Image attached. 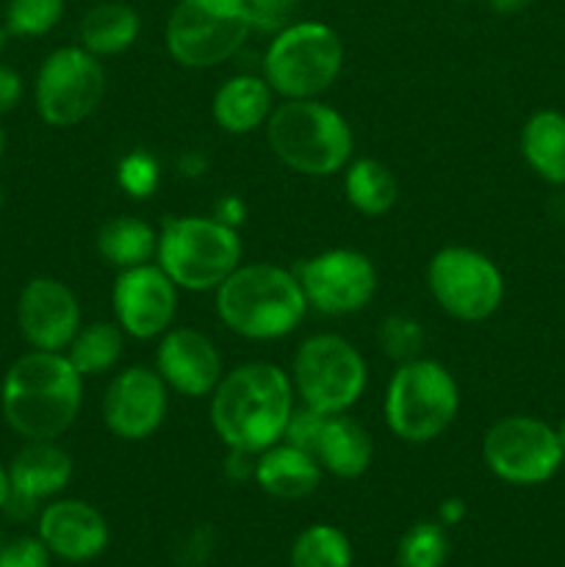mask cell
<instances>
[{
	"instance_id": "obj_1",
	"label": "cell",
	"mask_w": 565,
	"mask_h": 567,
	"mask_svg": "<svg viewBox=\"0 0 565 567\" xmlns=\"http://www.w3.org/2000/svg\"><path fill=\"white\" fill-rule=\"evenodd\" d=\"M291 374L266 360L236 365L210 393V424L227 449L260 454L282 441L294 415Z\"/></svg>"
},
{
	"instance_id": "obj_2",
	"label": "cell",
	"mask_w": 565,
	"mask_h": 567,
	"mask_svg": "<svg viewBox=\"0 0 565 567\" xmlns=\"http://www.w3.org/2000/svg\"><path fill=\"white\" fill-rule=\"evenodd\" d=\"M83 377L64 352L20 354L0 382V413L22 441H55L75 424Z\"/></svg>"
},
{
	"instance_id": "obj_3",
	"label": "cell",
	"mask_w": 565,
	"mask_h": 567,
	"mask_svg": "<svg viewBox=\"0 0 565 567\" xmlns=\"http://www.w3.org/2000/svg\"><path fill=\"white\" fill-rule=\"evenodd\" d=\"M222 324L249 341H277L302 324L308 299L294 269L277 264H242L216 288Z\"/></svg>"
},
{
	"instance_id": "obj_4",
	"label": "cell",
	"mask_w": 565,
	"mask_h": 567,
	"mask_svg": "<svg viewBox=\"0 0 565 567\" xmlns=\"http://www.w3.org/2000/svg\"><path fill=\"white\" fill-rule=\"evenodd\" d=\"M266 142L280 164L308 177H330L352 161L355 136L341 111L310 100H282L266 120Z\"/></svg>"
},
{
	"instance_id": "obj_5",
	"label": "cell",
	"mask_w": 565,
	"mask_h": 567,
	"mask_svg": "<svg viewBox=\"0 0 565 567\" xmlns=\"http://www.w3.org/2000/svg\"><path fill=\"white\" fill-rule=\"evenodd\" d=\"M238 230L214 216H170L158 230L161 269L183 291H216L242 266Z\"/></svg>"
},
{
	"instance_id": "obj_6",
	"label": "cell",
	"mask_w": 565,
	"mask_h": 567,
	"mask_svg": "<svg viewBox=\"0 0 565 567\" xmlns=\"http://www.w3.org/2000/svg\"><path fill=\"white\" fill-rule=\"evenodd\" d=\"M460 385L452 371L430 358L402 363L388 380L382 415L399 441L430 443L454 424Z\"/></svg>"
},
{
	"instance_id": "obj_7",
	"label": "cell",
	"mask_w": 565,
	"mask_h": 567,
	"mask_svg": "<svg viewBox=\"0 0 565 567\" xmlns=\"http://www.w3.org/2000/svg\"><path fill=\"white\" fill-rule=\"evenodd\" d=\"M343 70V42L327 22L297 20L275 33L264 55V78L282 100L325 94Z\"/></svg>"
},
{
	"instance_id": "obj_8",
	"label": "cell",
	"mask_w": 565,
	"mask_h": 567,
	"mask_svg": "<svg viewBox=\"0 0 565 567\" xmlns=\"http://www.w3.org/2000/svg\"><path fill=\"white\" fill-rule=\"evenodd\" d=\"M255 31L244 0H177L164 28L172 59L188 70H210L244 48Z\"/></svg>"
},
{
	"instance_id": "obj_9",
	"label": "cell",
	"mask_w": 565,
	"mask_h": 567,
	"mask_svg": "<svg viewBox=\"0 0 565 567\" xmlns=\"http://www.w3.org/2000/svg\"><path fill=\"white\" fill-rule=\"evenodd\" d=\"M369 371L352 341L319 332L299 343L291 363V385L302 408L316 413H347L363 396Z\"/></svg>"
},
{
	"instance_id": "obj_10",
	"label": "cell",
	"mask_w": 565,
	"mask_h": 567,
	"mask_svg": "<svg viewBox=\"0 0 565 567\" xmlns=\"http://www.w3.org/2000/svg\"><path fill=\"white\" fill-rule=\"evenodd\" d=\"M482 460L496 480L515 487L546 485L563 468L557 430L535 415H504L482 437Z\"/></svg>"
},
{
	"instance_id": "obj_11",
	"label": "cell",
	"mask_w": 565,
	"mask_h": 567,
	"mask_svg": "<svg viewBox=\"0 0 565 567\" xmlns=\"http://www.w3.org/2000/svg\"><path fill=\"white\" fill-rule=\"evenodd\" d=\"M105 97V66L81 44L53 50L33 78L37 114L50 127H75Z\"/></svg>"
},
{
	"instance_id": "obj_12",
	"label": "cell",
	"mask_w": 565,
	"mask_h": 567,
	"mask_svg": "<svg viewBox=\"0 0 565 567\" xmlns=\"http://www.w3.org/2000/svg\"><path fill=\"white\" fill-rule=\"evenodd\" d=\"M432 299L460 321H485L502 308L504 275L485 252L471 247H443L427 264Z\"/></svg>"
},
{
	"instance_id": "obj_13",
	"label": "cell",
	"mask_w": 565,
	"mask_h": 567,
	"mask_svg": "<svg viewBox=\"0 0 565 567\" xmlns=\"http://www.w3.org/2000/svg\"><path fill=\"white\" fill-rule=\"evenodd\" d=\"M308 308L327 316H349L363 310L377 293V266L360 249H325L294 266Z\"/></svg>"
},
{
	"instance_id": "obj_14",
	"label": "cell",
	"mask_w": 565,
	"mask_h": 567,
	"mask_svg": "<svg viewBox=\"0 0 565 567\" xmlns=\"http://www.w3.org/2000/svg\"><path fill=\"white\" fill-rule=\"evenodd\" d=\"M282 441L305 449L321 465V471L338 480H358L374 460L371 435L347 413H316L308 408L294 410Z\"/></svg>"
},
{
	"instance_id": "obj_15",
	"label": "cell",
	"mask_w": 565,
	"mask_h": 567,
	"mask_svg": "<svg viewBox=\"0 0 565 567\" xmlns=\"http://www.w3.org/2000/svg\"><path fill=\"white\" fill-rule=\"evenodd\" d=\"M177 291L158 264L122 269L114 280L111 302H114L116 324L136 341L164 336L177 313Z\"/></svg>"
},
{
	"instance_id": "obj_16",
	"label": "cell",
	"mask_w": 565,
	"mask_h": 567,
	"mask_svg": "<svg viewBox=\"0 0 565 567\" xmlns=\"http://www.w3.org/2000/svg\"><path fill=\"white\" fill-rule=\"evenodd\" d=\"M170 410V388L147 365H131L109 382L103 396V421L122 441H144L155 435Z\"/></svg>"
},
{
	"instance_id": "obj_17",
	"label": "cell",
	"mask_w": 565,
	"mask_h": 567,
	"mask_svg": "<svg viewBox=\"0 0 565 567\" xmlns=\"http://www.w3.org/2000/svg\"><path fill=\"white\" fill-rule=\"evenodd\" d=\"M17 327L31 349L64 352L81 330V302L66 282L33 277L17 299Z\"/></svg>"
},
{
	"instance_id": "obj_18",
	"label": "cell",
	"mask_w": 565,
	"mask_h": 567,
	"mask_svg": "<svg viewBox=\"0 0 565 567\" xmlns=\"http://www.w3.org/2000/svg\"><path fill=\"white\" fill-rule=\"evenodd\" d=\"M72 457L55 441H25V446L6 465L9 502L3 513L25 518L42 502H53L72 480Z\"/></svg>"
},
{
	"instance_id": "obj_19",
	"label": "cell",
	"mask_w": 565,
	"mask_h": 567,
	"mask_svg": "<svg viewBox=\"0 0 565 567\" xmlns=\"http://www.w3.org/2000/svg\"><path fill=\"white\" fill-rule=\"evenodd\" d=\"M155 371L166 388L181 396H210L219 380L222 354L216 343L205 332L192 330V327H177L161 336L158 352H155Z\"/></svg>"
},
{
	"instance_id": "obj_20",
	"label": "cell",
	"mask_w": 565,
	"mask_h": 567,
	"mask_svg": "<svg viewBox=\"0 0 565 567\" xmlns=\"http://www.w3.org/2000/svg\"><path fill=\"white\" fill-rule=\"evenodd\" d=\"M109 520L81 498H53L37 520V537L64 563H89L109 546Z\"/></svg>"
},
{
	"instance_id": "obj_21",
	"label": "cell",
	"mask_w": 565,
	"mask_h": 567,
	"mask_svg": "<svg viewBox=\"0 0 565 567\" xmlns=\"http://www.w3.org/2000/svg\"><path fill=\"white\" fill-rule=\"evenodd\" d=\"M321 465L305 449L291 446L288 441L275 443L258 454L255 482L260 491L280 502H299L321 485Z\"/></svg>"
},
{
	"instance_id": "obj_22",
	"label": "cell",
	"mask_w": 565,
	"mask_h": 567,
	"mask_svg": "<svg viewBox=\"0 0 565 567\" xmlns=\"http://www.w3.org/2000/svg\"><path fill=\"white\" fill-rule=\"evenodd\" d=\"M210 111L222 131L233 133V136H247L266 125L269 114L275 111V92L266 78L233 75L216 89Z\"/></svg>"
},
{
	"instance_id": "obj_23",
	"label": "cell",
	"mask_w": 565,
	"mask_h": 567,
	"mask_svg": "<svg viewBox=\"0 0 565 567\" xmlns=\"http://www.w3.org/2000/svg\"><path fill=\"white\" fill-rule=\"evenodd\" d=\"M521 155L541 181L565 186V114L541 109L521 127Z\"/></svg>"
},
{
	"instance_id": "obj_24",
	"label": "cell",
	"mask_w": 565,
	"mask_h": 567,
	"mask_svg": "<svg viewBox=\"0 0 565 567\" xmlns=\"http://www.w3.org/2000/svg\"><path fill=\"white\" fill-rule=\"evenodd\" d=\"M142 20L133 6L120 0H105L86 11L81 22V48L89 53L105 59V55H120L138 39Z\"/></svg>"
},
{
	"instance_id": "obj_25",
	"label": "cell",
	"mask_w": 565,
	"mask_h": 567,
	"mask_svg": "<svg viewBox=\"0 0 565 567\" xmlns=\"http://www.w3.org/2000/svg\"><path fill=\"white\" fill-rule=\"evenodd\" d=\"M94 247L105 264L116 266L120 271L133 269V266H144L155 258L158 230L136 216H114L97 230Z\"/></svg>"
},
{
	"instance_id": "obj_26",
	"label": "cell",
	"mask_w": 565,
	"mask_h": 567,
	"mask_svg": "<svg viewBox=\"0 0 565 567\" xmlns=\"http://www.w3.org/2000/svg\"><path fill=\"white\" fill-rule=\"evenodd\" d=\"M343 192L358 214L386 216L399 199V183L391 166L382 161L358 158L343 169Z\"/></svg>"
},
{
	"instance_id": "obj_27",
	"label": "cell",
	"mask_w": 565,
	"mask_h": 567,
	"mask_svg": "<svg viewBox=\"0 0 565 567\" xmlns=\"http://www.w3.org/2000/svg\"><path fill=\"white\" fill-rule=\"evenodd\" d=\"M122 347H125V332L116 321H92L86 327L81 324L64 354L75 365L78 374L86 380V377H100L114 369L122 358Z\"/></svg>"
},
{
	"instance_id": "obj_28",
	"label": "cell",
	"mask_w": 565,
	"mask_h": 567,
	"mask_svg": "<svg viewBox=\"0 0 565 567\" xmlns=\"http://www.w3.org/2000/svg\"><path fill=\"white\" fill-rule=\"evenodd\" d=\"M291 567H352V543L338 526L314 524L294 540Z\"/></svg>"
},
{
	"instance_id": "obj_29",
	"label": "cell",
	"mask_w": 565,
	"mask_h": 567,
	"mask_svg": "<svg viewBox=\"0 0 565 567\" xmlns=\"http://www.w3.org/2000/svg\"><path fill=\"white\" fill-rule=\"evenodd\" d=\"M446 557V526L441 520H419L399 540L397 567H443Z\"/></svg>"
},
{
	"instance_id": "obj_30",
	"label": "cell",
	"mask_w": 565,
	"mask_h": 567,
	"mask_svg": "<svg viewBox=\"0 0 565 567\" xmlns=\"http://www.w3.org/2000/svg\"><path fill=\"white\" fill-rule=\"evenodd\" d=\"M64 17V0H9L3 25L11 37L37 39L53 31Z\"/></svg>"
},
{
	"instance_id": "obj_31",
	"label": "cell",
	"mask_w": 565,
	"mask_h": 567,
	"mask_svg": "<svg viewBox=\"0 0 565 567\" xmlns=\"http://www.w3.org/2000/svg\"><path fill=\"white\" fill-rule=\"evenodd\" d=\"M377 338H380L382 354L399 365L421 358L427 343L424 327H421L415 319H410V316H402V313L388 316V319L380 324V336Z\"/></svg>"
},
{
	"instance_id": "obj_32",
	"label": "cell",
	"mask_w": 565,
	"mask_h": 567,
	"mask_svg": "<svg viewBox=\"0 0 565 567\" xmlns=\"http://www.w3.org/2000/svg\"><path fill=\"white\" fill-rule=\"evenodd\" d=\"M116 183L131 199H147L158 192L161 164L147 150H131L116 164Z\"/></svg>"
},
{
	"instance_id": "obj_33",
	"label": "cell",
	"mask_w": 565,
	"mask_h": 567,
	"mask_svg": "<svg viewBox=\"0 0 565 567\" xmlns=\"http://www.w3.org/2000/svg\"><path fill=\"white\" fill-rule=\"evenodd\" d=\"M244 3L253 17L255 31L277 33L288 22H294V14L299 11L302 0H244Z\"/></svg>"
},
{
	"instance_id": "obj_34",
	"label": "cell",
	"mask_w": 565,
	"mask_h": 567,
	"mask_svg": "<svg viewBox=\"0 0 565 567\" xmlns=\"http://www.w3.org/2000/svg\"><path fill=\"white\" fill-rule=\"evenodd\" d=\"M50 557L39 537H14L9 543H0V567H50Z\"/></svg>"
},
{
	"instance_id": "obj_35",
	"label": "cell",
	"mask_w": 565,
	"mask_h": 567,
	"mask_svg": "<svg viewBox=\"0 0 565 567\" xmlns=\"http://www.w3.org/2000/svg\"><path fill=\"white\" fill-rule=\"evenodd\" d=\"M22 92H25V86H22L20 72L0 61V116L20 105Z\"/></svg>"
},
{
	"instance_id": "obj_36",
	"label": "cell",
	"mask_w": 565,
	"mask_h": 567,
	"mask_svg": "<svg viewBox=\"0 0 565 567\" xmlns=\"http://www.w3.org/2000/svg\"><path fill=\"white\" fill-rule=\"evenodd\" d=\"M210 216H214V219H219L222 225L238 230V227L244 225V219H247V205H244V199H238L236 194H225V197L216 199L214 214Z\"/></svg>"
},
{
	"instance_id": "obj_37",
	"label": "cell",
	"mask_w": 565,
	"mask_h": 567,
	"mask_svg": "<svg viewBox=\"0 0 565 567\" xmlns=\"http://www.w3.org/2000/svg\"><path fill=\"white\" fill-rule=\"evenodd\" d=\"M255 463H258V454L238 452V449H227L225 471L230 480H236V482L255 480Z\"/></svg>"
},
{
	"instance_id": "obj_38",
	"label": "cell",
	"mask_w": 565,
	"mask_h": 567,
	"mask_svg": "<svg viewBox=\"0 0 565 567\" xmlns=\"http://www.w3.org/2000/svg\"><path fill=\"white\" fill-rule=\"evenodd\" d=\"M208 172V158H205L199 150H188L177 158V175L186 177V181H194V177H203Z\"/></svg>"
},
{
	"instance_id": "obj_39",
	"label": "cell",
	"mask_w": 565,
	"mask_h": 567,
	"mask_svg": "<svg viewBox=\"0 0 565 567\" xmlns=\"http://www.w3.org/2000/svg\"><path fill=\"white\" fill-rule=\"evenodd\" d=\"M465 515V504L460 502V498H449V502L441 504V524L443 526H452V524H460Z\"/></svg>"
},
{
	"instance_id": "obj_40",
	"label": "cell",
	"mask_w": 565,
	"mask_h": 567,
	"mask_svg": "<svg viewBox=\"0 0 565 567\" xmlns=\"http://www.w3.org/2000/svg\"><path fill=\"white\" fill-rule=\"evenodd\" d=\"M485 3L491 6L496 14H518V11H524L532 0H485Z\"/></svg>"
},
{
	"instance_id": "obj_41",
	"label": "cell",
	"mask_w": 565,
	"mask_h": 567,
	"mask_svg": "<svg viewBox=\"0 0 565 567\" xmlns=\"http://www.w3.org/2000/svg\"><path fill=\"white\" fill-rule=\"evenodd\" d=\"M6 502H9V474H6V465L0 463V513L6 509Z\"/></svg>"
},
{
	"instance_id": "obj_42",
	"label": "cell",
	"mask_w": 565,
	"mask_h": 567,
	"mask_svg": "<svg viewBox=\"0 0 565 567\" xmlns=\"http://www.w3.org/2000/svg\"><path fill=\"white\" fill-rule=\"evenodd\" d=\"M9 39H11V33L6 31V25H0V55H3V50H6V44H9Z\"/></svg>"
},
{
	"instance_id": "obj_43",
	"label": "cell",
	"mask_w": 565,
	"mask_h": 567,
	"mask_svg": "<svg viewBox=\"0 0 565 567\" xmlns=\"http://www.w3.org/2000/svg\"><path fill=\"white\" fill-rule=\"evenodd\" d=\"M554 430H557V437H559V446H563V454H565V419L559 421L557 426H554Z\"/></svg>"
},
{
	"instance_id": "obj_44",
	"label": "cell",
	"mask_w": 565,
	"mask_h": 567,
	"mask_svg": "<svg viewBox=\"0 0 565 567\" xmlns=\"http://www.w3.org/2000/svg\"><path fill=\"white\" fill-rule=\"evenodd\" d=\"M3 153H6V131L3 125H0V158H3Z\"/></svg>"
},
{
	"instance_id": "obj_45",
	"label": "cell",
	"mask_w": 565,
	"mask_h": 567,
	"mask_svg": "<svg viewBox=\"0 0 565 567\" xmlns=\"http://www.w3.org/2000/svg\"><path fill=\"white\" fill-rule=\"evenodd\" d=\"M0 208H3V188H0Z\"/></svg>"
},
{
	"instance_id": "obj_46",
	"label": "cell",
	"mask_w": 565,
	"mask_h": 567,
	"mask_svg": "<svg viewBox=\"0 0 565 567\" xmlns=\"http://www.w3.org/2000/svg\"><path fill=\"white\" fill-rule=\"evenodd\" d=\"M454 3H474V0H454Z\"/></svg>"
}]
</instances>
